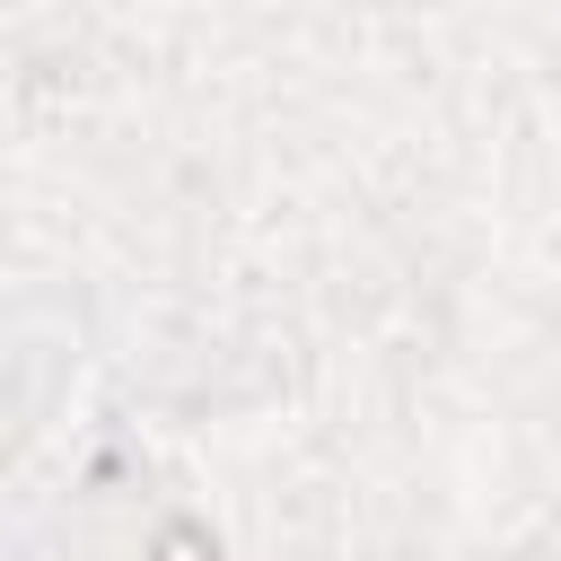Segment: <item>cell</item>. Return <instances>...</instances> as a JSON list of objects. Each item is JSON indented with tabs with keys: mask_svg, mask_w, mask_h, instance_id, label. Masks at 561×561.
Masks as SVG:
<instances>
[{
	"mask_svg": "<svg viewBox=\"0 0 561 561\" xmlns=\"http://www.w3.org/2000/svg\"><path fill=\"white\" fill-rule=\"evenodd\" d=\"M158 561H202V543H193V535H184V526H175V535H167V543H158Z\"/></svg>",
	"mask_w": 561,
	"mask_h": 561,
	"instance_id": "obj_1",
	"label": "cell"
}]
</instances>
